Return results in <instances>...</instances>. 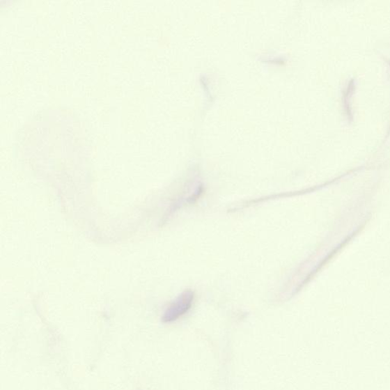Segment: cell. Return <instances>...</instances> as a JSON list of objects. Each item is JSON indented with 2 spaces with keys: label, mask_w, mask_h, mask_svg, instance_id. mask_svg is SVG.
Here are the masks:
<instances>
[{
  "label": "cell",
  "mask_w": 390,
  "mask_h": 390,
  "mask_svg": "<svg viewBox=\"0 0 390 390\" xmlns=\"http://www.w3.org/2000/svg\"><path fill=\"white\" fill-rule=\"evenodd\" d=\"M194 295V292L189 290H185L182 294L171 304L162 316V321L164 322H171L176 321L181 316L188 312L193 303Z\"/></svg>",
  "instance_id": "cell-1"
}]
</instances>
